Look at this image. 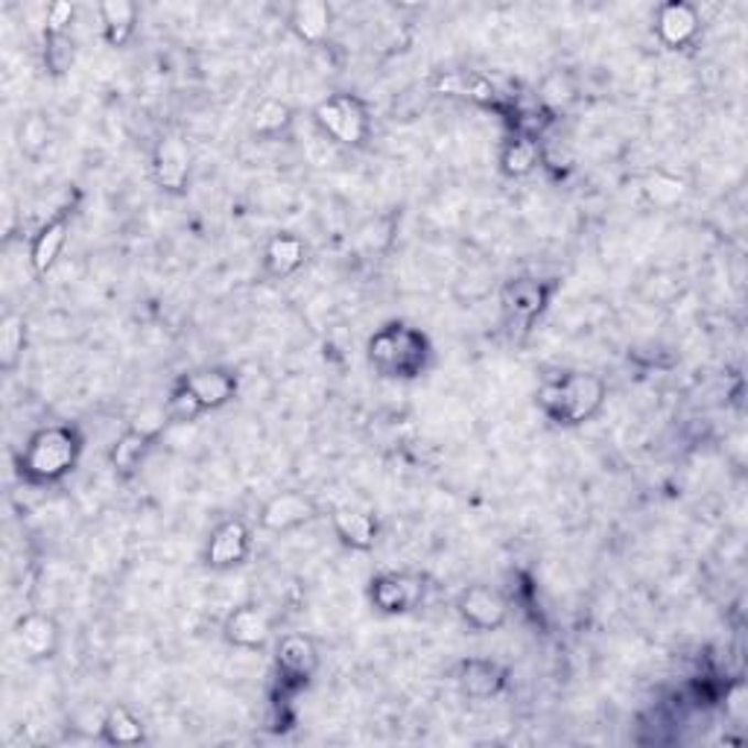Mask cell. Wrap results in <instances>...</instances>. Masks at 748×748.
<instances>
[{"instance_id":"13","label":"cell","mask_w":748,"mask_h":748,"mask_svg":"<svg viewBox=\"0 0 748 748\" xmlns=\"http://www.w3.org/2000/svg\"><path fill=\"white\" fill-rule=\"evenodd\" d=\"M272 635V626L267 620V614L254 606H240L226 620V638L235 647L243 649H263Z\"/></svg>"},{"instance_id":"16","label":"cell","mask_w":748,"mask_h":748,"mask_svg":"<svg viewBox=\"0 0 748 748\" xmlns=\"http://www.w3.org/2000/svg\"><path fill=\"white\" fill-rule=\"evenodd\" d=\"M506 679H509V673L497 661L474 658V661H465L459 666V684H463V690L471 698L497 696L506 687Z\"/></svg>"},{"instance_id":"22","label":"cell","mask_w":748,"mask_h":748,"mask_svg":"<svg viewBox=\"0 0 748 748\" xmlns=\"http://www.w3.org/2000/svg\"><path fill=\"white\" fill-rule=\"evenodd\" d=\"M150 442L152 436L147 430H129V433H123L118 445H115V451H111V468L118 474L135 471L138 463L147 454V447H150Z\"/></svg>"},{"instance_id":"20","label":"cell","mask_w":748,"mask_h":748,"mask_svg":"<svg viewBox=\"0 0 748 748\" xmlns=\"http://www.w3.org/2000/svg\"><path fill=\"white\" fill-rule=\"evenodd\" d=\"M304 254H307V249H304V243L299 240V237L278 235V237H272L270 246H267L263 261H267L270 275L284 278V275H293V272L302 267Z\"/></svg>"},{"instance_id":"12","label":"cell","mask_w":748,"mask_h":748,"mask_svg":"<svg viewBox=\"0 0 748 748\" xmlns=\"http://www.w3.org/2000/svg\"><path fill=\"white\" fill-rule=\"evenodd\" d=\"M182 387L203 404V410H214V406L228 404L237 392V378L226 369H203L187 375L182 380Z\"/></svg>"},{"instance_id":"17","label":"cell","mask_w":748,"mask_h":748,"mask_svg":"<svg viewBox=\"0 0 748 748\" xmlns=\"http://www.w3.org/2000/svg\"><path fill=\"white\" fill-rule=\"evenodd\" d=\"M698 33L696 9L687 3H666L658 12V35L670 47H684V44Z\"/></svg>"},{"instance_id":"27","label":"cell","mask_w":748,"mask_h":748,"mask_svg":"<svg viewBox=\"0 0 748 748\" xmlns=\"http://www.w3.org/2000/svg\"><path fill=\"white\" fill-rule=\"evenodd\" d=\"M290 120H293V111H290L286 102L263 100L261 106L254 109L252 127L254 132H261V135H278L281 129L290 127Z\"/></svg>"},{"instance_id":"5","label":"cell","mask_w":748,"mask_h":748,"mask_svg":"<svg viewBox=\"0 0 748 748\" xmlns=\"http://www.w3.org/2000/svg\"><path fill=\"white\" fill-rule=\"evenodd\" d=\"M555 286L535 281V278H518L512 284H506L503 290V311L506 319L521 328H530L532 322L539 319L541 311L550 304Z\"/></svg>"},{"instance_id":"25","label":"cell","mask_w":748,"mask_h":748,"mask_svg":"<svg viewBox=\"0 0 748 748\" xmlns=\"http://www.w3.org/2000/svg\"><path fill=\"white\" fill-rule=\"evenodd\" d=\"M102 737L111 746H135L143 740V728L127 707H111L106 723H102Z\"/></svg>"},{"instance_id":"4","label":"cell","mask_w":748,"mask_h":748,"mask_svg":"<svg viewBox=\"0 0 748 748\" xmlns=\"http://www.w3.org/2000/svg\"><path fill=\"white\" fill-rule=\"evenodd\" d=\"M316 123L345 147H360L369 138V115L362 109V102L348 94H337V97L319 102Z\"/></svg>"},{"instance_id":"14","label":"cell","mask_w":748,"mask_h":748,"mask_svg":"<svg viewBox=\"0 0 748 748\" xmlns=\"http://www.w3.org/2000/svg\"><path fill=\"white\" fill-rule=\"evenodd\" d=\"M18 647L24 649L30 658H53L59 647V629L51 617L44 614H26L24 620L15 626Z\"/></svg>"},{"instance_id":"21","label":"cell","mask_w":748,"mask_h":748,"mask_svg":"<svg viewBox=\"0 0 748 748\" xmlns=\"http://www.w3.org/2000/svg\"><path fill=\"white\" fill-rule=\"evenodd\" d=\"M135 15L138 9L127 0H109V3H100V18H102V30H106V42L120 47L127 42L132 30H135Z\"/></svg>"},{"instance_id":"7","label":"cell","mask_w":748,"mask_h":748,"mask_svg":"<svg viewBox=\"0 0 748 748\" xmlns=\"http://www.w3.org/2000/svg\"><path fill=\"white\" fill-rule=\"evenodd\" d=\"M424 597V585L410 573H383L371 582V603L387 614H401L415 608Z\"/></svg>"},{"instance_id":"2","label":"cell","mask_w":748,"mask_h":748,"mask_svg":"<svg viewBox=\"0 0 748 748\" xmlns=\"http://www.w3.org/2000/svg\"><path fill=\"white\" fill-rule=\"evenodd\" d=\"M83 442L71 427H47L30 438L21 468L33 483H56L71 471L79 459Z\"/></svg>"},{"instance_id":"3","label":"cell","mask_w":748,"mask_h":748,"mask_svg":"<svg viewBox=\"0 0 748 748\" xmlns=\"http://www.w3.org/2000/svg\"><path fill=\"white\" fill-rule=\"evenodd\" d=\"M369 357L387 378H415L427 362V339L406 325H389L369 343Z\"/></svg>"},{"instance_id":"9","label":"cell","mask_w":748,"mask_h":748,"mask_svg":"<svg viewBox=\"0 0 748 748\" xmlns=\"http://www.w3.org/2000/svg\"><path fill=\"white\" fill-rule=\"evenodd\" d=\"M249 546H252V532L243 521H226L219 523L214 535H210L208 544V564L214 571H228V567H237V564L246 562L249 555Z\"/></svg>"},{"instance_id":"23","label":"cell","mask_w":748,"mask_h":748,"mask_svg":"<svg viewBox=\"0 0 748 748\" xmlns=\"http://www.w3.org/2000/svg\"><path fill=\"white\" fill-rule=\"evenodd\" d=\"M26 345V322L21 313H9L0 325V366L12 371L21 360Z\"/></svg>"},{"instance_id":"10","label":"cell","mask_w":748,"mask_h":748,"mask_svg":"<svg viewBox=\"0 0 748 748\" xmlns=\"http://www.w3.org/2000/svg\"><path fill=\"white\" fill-rule=\"evenodd\" d=\"M319 666V652L311 638L304 635H286L278 647V673L290 684H307Z\"/></svg>"},{"instance_id":"26","label":"cell","mask_w":748,"mask_h":748,"mask_svg":"<svg viewBox=\"0 0 748 748\" xmlns=\"http://www.w3.org/2000/svg\"><path fill=\"white\" fill-rule=\"evenodd\" d=\"M436 91L456 94V97H471V100H491V85L477 74H447L438 76Z\"/></svg>"},{"instance_id":"28","label":"cell","mask_w":748,"mask_h":748,"mask_svg":"<svg viewBox=\"0 0 748 748\" xmlns=\"http://www.w3.org/2000/svg\"><path fill=\"white\" fill-rule=\"evenodd\" d=\"M18 138H21V150L30 152V155H39V152L51 143V127H47V118H44V115H30V118H24Z\"/></svg>"},{"instance_id":"24","label":"cell","mask_w":748,"mask_h":748,"mask_svg":"<svg viewBox=\"0 0 748 748\" xmlns=\"http://www.w3.org/2000/svg\"><path fill=\"white\" fill-rule=\"evenodd\" d=\"M539 161H541L539 143L532 141V138H514V141L506 143L500 164H503L506 176L521 178V176H527V173H532Z\"/></svg>"},{"instance_id":"18","label":"cell","mask_w":748,"mask_h":748,"mask_svg":"<svg viewBox=\"0 0 748 748\" xmlns=\"http://www.w3.org/2000/svg\"><path fill=\"white\" fill-rule=\"evenodd\" d=\"M334 530L351 550H371L378 541V521L360 509H337L334 512Z\"/></svg>"},{"instance_id":"6","label":"cell","mask_w":748,"mask_h":748,"mask_svg":"<svg viewBox=\"0 0 748 748\" xmlns=\"http://www.w3.org/2000/svg\"><path fill=\"white\" fill-rule=\"evenodd\" d=\"M152 178L155 185L164 187V191H185L187 178H191V150L182 138H164V141L155 147V155H152Z\"/></svg>"},{"instance_id":"29","label":"cell","mask_w":748,"mask_h":748,"mask_svg":"<svg viewBox=\"0 0 748 748\" xmlns=\"http://www.w3.org/2000/svg\"><path fill=\"white\" fill-rule=\"evenodd\" d=\"M167 412H170V419L173 421H182V424H187V421H196L199 415H203V404L196 401L191 392H187L182 383H178V389L173 392V398H170V406H167Z\"/></svg>"},{"instance_id":"11","label":"cell","mask_w":748,"mask_h":748,"mask_svg":"<svg viewBox=\"0 0 748 748\" xmlns=\"http://www.w3.org/2000/svg\"><path fill=\"white\" fill-rule=\"evenodd\" d=\"M311 518H316L313 497L302 495V491H284V495H275L270 503L263 506L261 527L272 532H284L299 527V523H307Z\"/></svg>"},{"instance_id":"19","label":"cell","mask_w":748,"mask_h":748,"mask_svg":"<svg viewBox=\"0 0 748 748\" xmlns=\"http://www.w3.org/2000/svg\"><path fill=\"white\" fill-rule=\"evenodd\" d=\"M295 35L307 44H319L330 30V7L322 0H304L295 3L293 18H290Z\"/></svg>"},{"instance_id":"30","label":"cell","mask_w":748,"mask_h":748,"mask_svg":"<svg viewBox=\"0 0 748 748\" xmlns=\"http://www.w3.org/2000/svg\"><path fill=\"white\" fill-rule=\"evenodd\" d=\"M74 18V7L71 3H53L47 9V35H65V26Z\"/></svg>"},{"instance_id":"8","label":"cell","mask_w":748,"mask_h":748,"mask_svg":"<svg viewBox=\"0 0 748 748\" xmlns=\"http://www.w3.org/2000/svg\"><path fill=\"white\" fill-rule=\"evenodd\" d=\"M463 620L477 631H495L506 622V599L491 588H483V585H474V588L463 590L459 594V603H456Z\"/></svg>"},{"instance_id":"1","label":"cell","mask_w":748,"mask_h":748,"mask_svg":"<svg viewBox=\"0 0 748 748\" xmlns=\"http://www.w3.org/2000/svg\"><path fill=\"white\" fill-rule=\"evenodd\" d=\"M606 401V383L597 375L571 371L559 380L544 383L539 392L541 410L559 424H585Z\"/></svg>"},{"instance_id":"15","label":"cell","mask_w":748,"mask_h":748,"mask_svg":"<svg viewBox=\"0 0 748 748\" xmlns=\"http://www.w3.org/2000/svg\"><path fill=\"white\" fill-rule=\"evenodd\" d=\"M68 243V214H59L56 219H51L47 226L35 235L33 249H30V263L39 275H47V272L56 267L59 261L62 249Z\"/></svg>"}]
</instances>
